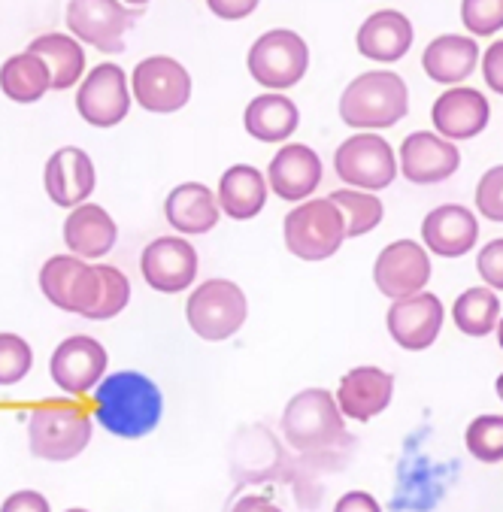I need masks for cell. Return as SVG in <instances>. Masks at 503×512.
Segmentation results:
<instances>
[{
	"label": "cell",
	"instance_id": "cell-1",
	"mask_svg": "<svg viewBox=\"0 0 503 512\" xmlns=\"http://www.w3.org/2000/svg\"><path fill=\"white\" fill-rule=\"evenodd\" d=\"M161 416H164L161 388L137 370H119L94 388L97 425L122 440L149 437L158 428Z\"/></svg>",
	"mask_w": 503,
	"mask_h": 512
},
{
	"label": "cell",
	"instance_id": "cell-2",
	"mask_svg": "<svg viewBox=\"0 0 503 512\" xmlns=\"http://www.w3.org/2000/svg\"><path fill=\"white\" fill-rule=\"evenodd\" d=\"M282 437L304 458L337 452V446H352L337 394L325 388H304L285 403Z\"/></svg>",
	"mask_w": 503,
	"mask_h": 512
},
{
	"label": "cell",
	"instance_id": "cell-3",
	"mask_svg": "<svg viewBox=\"0 0 503 512\" xmlns=\"http://www.w3.org/2000/svg\"><path fill=\"white\" fill-rule=\"evenodd\" d=\"M410 113V88L394 70H367L340 94V119L352 131H385Z\"/></svg>",
	"mask_w": 503,
	"mask_h": 512
},
{
	"label": "cell",
	"instance_id": "cell-4",
	"mask_svg": "<svg viewBox=\"0 0 503 512\" xmlns=\"http://www.w3.org/2000/svg\"><path fill=\"white\" fill-rule=\"evenodd\" d=\"M94 425L82 403L73 400H43L28 416L31 452L43 461H73L91 443Z\"/></svg>",
	"mask_w": 503,
	"mask_h": 512
},
{
	"label": "cell",
	"instance_id": "cell-5",
	"mask_svg": "<svg viewBox=\"0 0 503 512\" xmlns=\"http://www.w3.org/2000/svg\"><path fill=\"white\" fill-rule=\"evenodd\" d=\"M285 249L300 261H328L349 240L346 219L331 197H310L288 210L282 222Z\"/></svg>",
	"mask_w": 503,
	"mask_h": 512
},
{
	"label": "cell",
	"instance_id": "cell-6",
	"mask_svg": "<svg viewBox=\"0 0 503 512\" xmlns=\"http://www.w3.org/2000/svg\"><path fill=\"white\" fill-rule=\"evenodd\" d=\"M188 328L207 343L231 340L249 319L246 291L231 279H207L200 282L185 300Z\"/></svg>",
	"mask_w": 503,
	"mask_h": 512
},
{
	"label": "cell",
	"instance_id": "cell-7",
	"mask_svg": "<svg viewBox=\"0 0 503 512\" xmlns=\"http://www.w3.org/2000/svg\"><path fill=\"white\" fill-rule=\"evenodd\" d=\"M249 76L267 91L294 88L310 70V46L297 31L273 28L261 34L246 55Z\"/></svg>",
	"mask_w": 503,
	"mask_h": 512
},
{
	"label": "cell",
	"instance_id": "cell-8",
	"mask_svg": "<svg viewBox=\"0 0 503 512\" xmlns=\"http://www.w3.org/2000/svg\"><path fill=\"white\" fill-rule=\"evenodd\" d=\"M40 291L58 310L91 319L100 294H104V279H100L97 264H88L85 258L55 255L40 267Z\"/></svg>",
	"mask_w": 503,
	"mask_h": 512
},
{
	"label": "cell",
	"instance_id": "cell-9",
	"mask_svg": "<svg viewBox=\"0 0 503 512\" xmlns=\"http://www.w3.org/2000/svg\"><path fill=\"white\" fill-rule=\"evenodd\" d=\"M334 173L349 188L382 191L397 179L400 164L385 137H379L376 131H358L337 146Z\"/></svg>",
	"mask_w": 503,
	"mask_h": 512
},
{
	"label": "cell",
	"instance_id": "cell-10",
	"mask_svg": "<svg viewBox=\"0 0 503 512\" xmlns=\"http://www.w3.org/2000/svg\"><path fill=\"white\" fill-rule=\"evenodd\" d=\"M134 22L137 7H125L122 0H70L67 4L70 34L104 55L125 52V34Z\"/></svg>",
	"mask_w": 503,
	"mask_h": 512
},
{
	"label": "cell",
	"instance_id": "cell-11",
	"mask_svg": "<svg viewBox=\"0 0 503 512\" xmlns=\"http://www.w3.org/2000/svg\"><path fill=\"white\" fill-rule=\"evenodd\" d=\"M131 94L146 113H179L191 100V73L170 55H149L134 67Z\"/></svg>",
	"mask_w": 503,
	"mask_h": 512
},
{
	"label": "cell",
	"instance_id": "cell-12",
	"mask_svg": "<svg viewBox=\"0 0 503 512\" xmlns=\"http://www.w3.org/2000/svg\"><path fill=\"white\" fill-rule=\"evenodd\" d=\"M434 273L431 252L416 240H394L373 261V285L382 297L400 300L428 288Z\"/></svg>",
	"mask_w": 503,
	"mask_h": 512
},
{
	"label": "cell",
	"instance_id": "cell-13",
	"mask_svg": "<svg viewBox=\"0 0 503 512\" xmlns=\"http://www.w3.org/2000/svg\"><path fill=\"white\" fill-rule=\"evenodd\" d=\"M131 85L119 64H97L76 91V110L91 128H116L131 110Z\"/></svg>",
	"mask_w": 503,
	"mask_h": 512
},
{
	"label": "cell",
	"instance_id": "cell-14",
	"mask_svg": "<svg viewBox=\"0 0 503 512\" xmlns=\"http://www.w3.org/2000/svg\"><path fill=\"white\" fill-rule=\"evenodd\" d=\"M446 322V306L434 291H419L410 297L391 300L385 328L404 352H425L437 343Z\"/></svg>",
	"mask_w": 503,
	"mask_h": 512
},
{
	"label": "cell",
	"instance_id": "cell-15",
	"mask_svg": "<svg viewBox=\"0 0 503 512\" xmlns=\"http://www.w3.org/2000/svg\"><path fill=\"white\" fill-rule=\"evenodd\" d=\"M400 173L413 185H440L461 167V152L437 131H413L397 152Z\"/></svg>",
	"mask_w": 503,
	"mask_h": 512
},
{
	"label": "cell",
	"instance_id": "cell-16",
	"mask_svg": "<svg viewBox=\"0 0 503 512\" xmlns=\"http://www.w3.org/2000/svg\"><path fill=\"white\" fill-rule=\"evenodd\" d=\"M322 176H325L322 158L307 143H282V149L270 158V167H267L270 191L288 203L310 200L316 188L322 185Z\"/></svg>",
	"mask_w": 503,
	"mask_h": 512
},
{
	"label": "cell",
	"instance_id": "cell-17",
	"mask_svg": "<svg viewBox=\"0 0 503 512\" xmlns=\"http://www.w3.org/2000/svg\"><path fill=\"white\" fill-rule=\"evenodd\" d=\"M197 249L185 237H158L140 255V270L149 288L179 294L197 279Z\"/></svg>",
	"mask_w": 503,
	"mask_h": 512
},
{
	"label": "cell",
	"instance_id": "cell-18",
	"mask_svg": "<svg viewBox=\"0 0 503 512\" xmlns=\"http://www.w3.org/2000/svg\"><path fill=\"white\" fill-rule=\"evenodd\" d=\"M52 379L64 394H88L104 382L107 373V349L100 346L94 337L76 334L58 343L52 352Z\"/></svg>",
	"mask_w": 503,
	"mask_h": 512
},
{
	"label": "cell",
	"instance_id": "cell-19",
	"mask_svg": "<svg viewBox=\"0 0 503 512\" xmlns=\"http://www.w3.org/2000/svg\"><path fill=\"white\" fill-rule=\"evenodd\" d=\"M488 119H491L488 97L476 88H467V85L446 88L431 107L434 131L452 143L479 137L488 128Z\"/></svg>",
	"mask_w": 503,
	"mask_h": 512
},
{
	"label": "cell",
	"instance_id": "cell-20",
	"mask_svg": "<svg viewBox=\"0 0 503 512\" xmlns=\"http://www.w3.org/2000/svg\"><path fill=\"white\" fill-rule=\"evenodd\" d=\"M391 397H394V376L373 364L352 367L337 385V403L343 409V416L352 422H373L391 406Z\"/></svg>",
	"mask_w": 503,
	"mask_h": 512
},
{
	"label": "cell",
	"instance_id": "cell-21",
	"mask_svg": "<svg viewBox=\"0 0 503 512\" xmlns=\"http://www.w3.org/2000/svg\"><path fill=\"white\" fill-rule=\"evenodd\" d=\"M479 219L461 203H443L422 219V243L437 258H464L476 249Z\"/></svg>",
	"mask_w": 503,
	"mask_h": 512
},
{
	"label": "cell",
	"instance_id": "cell-22",
	"mask_svg": "<svg viewBox=\"0 0 503 512\" xmlns=\"http://www.w3.org/2000/svg\"><path fill=\"white\" fill-rule=\"evenodd\" d=\"M94 182H97L94 164H91L88 152H82L76 146H64V149L52 152V158L46 161V170H43L46 194L52 203H58L64 210L88 203Z\"/></svg>",
	"mask_w": 503,
	"mask_h": 512
},
{
	"label": "cell",
	"instance_id": "cell-23",
	"mask_svg": "<svg viewBox=\"0 0 503 512\" xmlns=\"http://www.w3.org/2000/svg\"><path fill=\"white\" fill-rule=\"evenodd\" d=\"M222 207H219V197L210 185L204 182H182L176 185L167 200H164V219L176 234L185 237H200V234H210L219 219H222Z\"/></svg>",
	"mask_w": 503,
	"mask_h": 512
},
{
	"label": "cell",
	"instance_id": "cell-24",
	"mask_svg": "<svg viewBox=\"0 0 503 512\" xmlns=\"http://www.w3.org/2000/svg\"><path fill=\"white\" fill-rule=\"evenodd\" d=\"M416 31L413 22L397 13V10H379L373 16H367L358 28L355 46L367 61L376 64H394L404 58L413 49Z\"/></svg>",
	"mask_w": 503,
	"mask_h": 512
},
{
	"label": "cell",
	"instance_id": "cell-25",
	"mask_svg": "<svg viewBox=\"0 0 503 512\" xmlns=\"http://www.w3.org/2000/svg\"><path fill=\"white\" fill-rule=\"evenodd\" d=\"M119 240V228L113 216L97 203H79L64 219V246L76 258H104L113 252Z\"/></svg>",
	"mask_w": 503,
	"mask_h": 512
},
{
	"label": "cell",
	"instance_id": "cell-26",
	"mask_svg": "<svg viewBox=\"0 0 503 512\" xmlns=\"http://www.w3.org/2000/svg\"><path fill=\"white\" fill-rule=\"evenodd\" d=\"M476 64H482V52L476 37L470 34H440L437 40L428 43V49L422 52V70L431 82L437 85H461Z\"/></svg>",
	"mask_w": 503,
	"mask_h": 512
},
{
	"label": "cell",
	"instance_id": "cell-27",
	"mask_svg": "<svg viewBox=\"0 0 503 512\" xmlns=\"http://www.w3.org/2000/svg\"><path fill=\"white\" fill-rule=\"evenodd\" d=\"M267 194H270V182H267V173H261L258 167L252 164H234L222 173L219 179V207L228 219L234 222H249L255 219L264 203H267Z\"/></svg>",
	"mask_w": 503,
	"mask_h": 512
},
{
	"label": "cell",
	"instance_id": "cell-28",
	"mask_svg": "<svg viewBox=\"0 0 503 512\" xmlns=\"http://www.w3.org/2000/svg\"><path fill=\"white\" fill-rule=\"evenodd\" d=\"M246 134L261 140V143H288L300 125L297 104L285 91H264L249 100V107L243 113Z\"/></svg>",
	"mask_w": 503,
	"mask_h": 512
},
{
	"label": "cell",
	"instance_id": "cell-29",
	"mask_svg": "<svg viewBox=\"0 0 503 512\" xmlns=\"http://www.w3.org/2000/svg\"><path fill=\"white\" fill-rule=\"evenodd\" d=\"M0 88L16 104H37V100L52 91V70L34 52H19L0 67Z\"/></svg>",
	"mask_w": 503,
	"mask_h": 512
},
{
	"label": "cell",
	"instance_id": "cell-30",
	"mask_svg": "<svg viewBox=\"0 0 503 512\" xmlns=\"http://www.w3.org/2000/svg\"><path fill=\"white\" fill-rule=\"evenodd\" d=\"M28 52L40 55L49 70H52V88L64 91L73 88L82 76H85V49L76 37L67 34H40L37 40H31Z\"/></svg>",
	"mask_w": 503,
	"mask_h": 512
},
{
	"label": "cell",
	"instance_id": "cell-31",
	"mask_svg": "<svg viewBox=\"0 0 503 512\" xmlns=\"http://www.w3.org/2000/svg\"><path fill=\"white\" fill-rule=\"evenodd\" d=\"M452 322L464 337H488L500 322V297L488 285H473L452 303Z\"/></svg>",
	"mask_w": 503,
	"mask_h": 512
},
{
	"label": "cell",
	"instance_id": "cell-32",
	"mask_svg": "<svg viewBox=\"0 0 503 512\" xmlns=\"http://www.w3.org/2000/svg\"><path fill=\"white\" fill-rule=\"evenodd\" d=\"M331 200L340 207L343 219H346V234L349 240L364 237L370 231H376L385 219V207L376 197V191H361V188H337L331 191Z\"/></svg>",
	"mask_w": 503,
	"mask_h": 512
},
{
	"label": "cell",
	"instance_id": "cell-33",
	"mask_svg": "<svg viewBox=\"0 0 503 512\" xmlns=\"http://www.w3.org/2000/svg\"><path fill=\"white\" fill-rule=\"evenodd\" d=\"M464 446L467 452L482 461V464H500L503 461V416H476L467 425L464 434Z\"/></svg>",
	"mask_w": 503,
	"mask_h": 512
},
{
	"label": "cell",
	"instance_id": "cell-34",
	"mask_svg": "<svg viewBox=\"0 0 503 512\" xmlns=\"http://www.w3.org/2000/svg\"><path fill=\"white\" fill-rule=\"evenodd\" d=\"M97 270H100V279H104V294H100L97 310L91 313V322H107V319H116L125 310V306H128V300H131V282L113 264H97Z\"/></svg>",
	"mask_w": 503,
	"mask_h": 512
},
{
	"label": "cell",
	"instance_id": "cell-35",
	"mask_svg": "<svg viewBox=\"0 0 503 512\" xmlns=\"http://www.w3.org/2000/svg\"><path fill=\"white\" fill-rule=\"evenodd\" d=\"M461 22L476 40L494 37L503 31V0H461Z\"/></svg>",
	"mask_w": 503,
	"mask_h": 512
},
{
	"label": "cell",
	"instance_id": "cell-36",
	"mask_svg": "<svg viewBox=\"0 0 503 512\" xmlns=\"http://www.w3.org/2000/svg\"><path fill=\"white\" fill-rule=\"evenodd\" d=\"M34 352L16 334H0V385H16L31 373Z\"/></svg>",
	"mask_w": 503,
	"mask_h": 512
},
{
	"label": "cell",
	"instance_id": "cell-37",
	"mask_svg": "<svg viewBox=\"0 0 503 512\" xmlns=\"http://www.w3.org/2000/svg\"><path fill=\"white\" fill-rule=\"evenodd\" d=\"M476 213L488 222L503 225V164L482 173L476 185Z\"/></svg>",
	"mask_w": 503,
	"mask_h": 512
},
{
	"label": "cell",
	"instance_id": "cell-38",
	"mask_svg": "<svg viewBox=\"0 0 503 512\" xmlns=\"http://www.w3.org/2000/svg\"><path fill=\"white\" fill-rule=\"evenodd\" d=\"M476 270H479V279L494 288V291H503V237L500 240H491L479 249L476 255Z\"/></svg>",
	"mask_w": 503,
	"mask_h": 512
},
{
	"label": "cell",
	"instance_id": "cell-39",
	"mask_svg": "<svg viewBox=\"0 0 503 512\" xmlns=\"http://www.w3.org/2000/svg\"><path fill=\"white\" fill-rule=\"evenodd\" d=\"M482 79H485V85L494 91V94H500L503 97V40H494L488 49H485V55H482Z\"/></svg>",
	"mask_w": 503,
	"mask_h": 512
},
{
	"label": "cell",
	"instance_id": "cell-40",
	"mask_svg": "<svg viewBox=\"0 0 503 512\" xmlns=\"http://www.w3.org/2000/svg\"><path fill=\"white\" fill-rule=\"evenodd\" d=\"M261 0H207V7L216 19L222 22H240L249 19L258 10Z\"/></svg>",
	"mask_w": 503,
	"mask_h": 512
},
{
	"label": "cell",
	"instance_id": "cell-41",
	"mask_svg": "<svg viewBox=\"0 0 503 512\" xmlns=\"http://www.w3.org/2000/svg\"><path fill=\"white\" fill-rule=\"evenodd\" d=\"M0 512H52L49 500L40 491H16L4 500Z\"/></svg>",
	"mask_w": 503,
	"mask_h": 512
},
{
	"label": "cell",
	"instance_id": "cell-42",
	"mask_svg": "<svg viewBox=\"0 0 503 512\" xmlns=\"http://www.w3.org/2000/svg\"><path fill=\"white\" fill-rule=\"evenodd\" d=\"M334 512H382V506L370 491H346L334 503Z\"/></svg>",
	"mask_w": 503,
	"mask_h": 512
},
{
	"label": "cell",
	"instance_id": "cell-43",
	"mask_svg": "<svg viewBox=\"0 0 503 512\" xmlns=\"http://www.w3.org/2000/svg\"><path fill=\"white\" fill-rule=\"evenodd\" d=\"M231 512H282V506H276V503L267 500V497L246 494V497H240V500L231 506Z\"/></svg>",
	"mask_w": 503,
	"mask_h": 512
},
{
	"label": "cell",
	"instance_id": "cell-44",
	"mask_svg": "<svg viewBox=\"0 0 503 512\" xmlns=\"http://www.w3.org/2000/svg\"><path fill=\"white\" fill-rule=\"evenodd\" d=\"M494 391H497V397H500V403H503V373L497 376V382H494Z\"/></svg>",
	"mask_w": 503,
	"mask_h": 512
},
{
	"label": "cell",
	"instance_id": "cell-45",
	"mask_svg": "<svg viewBox=\"0 0 503 512\" xmlns=\"http://www.w3.org/2000/svg\"><path fill=\"white\" fill-rule=\"evenodd\" d=\"M494 334H497V343H500V349H503V316H500V322H497V331H494Z\"/></svg>",
	"mask_w": 503,
	"mask_h": 512
},
{
	"label": "cell",
	"instance_id": "cell-46",
	"mask_svg": "<svg viewBox=\"0 0 503 512\" xmlns=\"http://www.w3.org/2000/svg\"><path fill=\"white\" fill-rule=\"evenodd\" d=\"M122 4H128V7H137V10H140V7H146V4H149V0H122Z\"/></svg>",
	"mask_w": 503,
	"mask_h": 512
},
{
	"label": "cell",
	"instance_id": "cell-47",
	"mask_svg": "<svg viewBox=\"0 0 503 512\" xmlns=\"http://www.w3.org/2000/svg\"><path fill=\"white\" fill-rule=\"evenodd\" d=\"M67 512H88V509H79V506H76V509H67Z\"/></svg>",
	"mask_w": 503,
	"mask_h": 512
}]
</instances>
